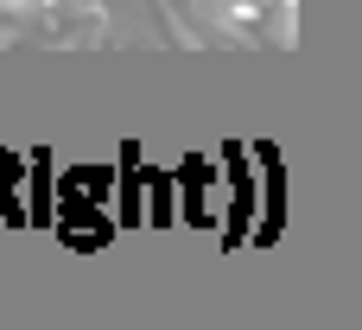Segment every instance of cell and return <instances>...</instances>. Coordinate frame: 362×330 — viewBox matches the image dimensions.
<instances>
[{
  "label": "cell",
  "mask_w": 362,
  "mask_h": 330,
  "mask_svg": "<svg viewBox=\"0 0 362 330\" xmlns=\"http://www.w3.org/2000/svg\"><path fill=\"white\" fill-rule=\"evenodd\" d=\"M25 6H32V0H0V13H25Z\"/></svg>",
  "instance_id": "1"
}]
</instances>
